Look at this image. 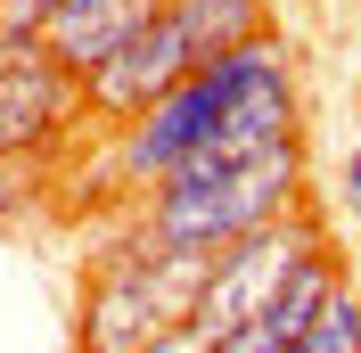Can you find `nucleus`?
<instances>
[{"label":"nucleus","instance_id":"3","mask_svg":"<svg viewBox=\"0 0 361 353\" xmlns=\"http://www.w3.org/2000/svg\"><path fill=\"white\" fill-rule=\"evenodd\" d=\"M82 124V74L58 66L42 42L0 49V156H49Z\"/></svg>","mask_w":361,"mask_h":353},{"label":"nucleus","instance_id":"7","mask_svg":"<svg viewBox=\"0 0 361 353\" xmlns=\"http://www.w3.org/2000/svg\"><path fill=\"white\" fill-rule=\"evenodd\" d=\"M288 353H361V287L345 280L337 296H329V304H320V321L304 337H295Z\"/></svg>","mask_w":361,"mask_h":353},{"label":"nucleus","instance_id":"2","mask_svg":"<svg viewBox=\"0 0 361 353\" xmlns=\"http://www.w3.org/2000/svg\"><path fill=\"white\" fill-rule=\"evenodd\" d=\"M312 246H329V239H320V222H312V205H295V214L247 230L238 246H222V255H214V280H205V296H197V312H189V329H205L214 345H222L230 329H255V321L279 304L288 271L304 263Z\"/></svg>","mask_w":361,"mask_h":353},{"label":"nucleus","instance_id":"1","mask_svg":"<svg viewBox=\"0 0 361 353\" xmlns=\"http://www.w3.org/2000/svg\"><path fill=\"white\" fill-rule=\"evenodd\" d=\"M304 205V140H288V148L255 156V164H180L173 181H157L148 198H140L132 230L157 246H197V255H222V246H238L247 230H263V222L295 214Z\"/></svg>","mask_w":361,"mask_h":353},{"label":"nucleus","instance_id":"5","mask_svg":"<svg viewBox=\"0 0 361 353\" xmlns=\"http://www.w3.org/2000/svg\"><path fill=\"white\" fill-rule=\"evenodd\" d=\"M157 8H164V0H58V17H49L42 49L58 58V66L90 74V66H107V58L132 42V33L157 17Z\"/></svg>","mask_w":361,"mask_h":353},{"label":"nucleus","instance_id":"4","mask_svg":"<svg viewBox=\"0 0 361 353\" xmlns=\"http://www.w3.org/2000/svg\"><path fill=\"white\" fill-rule=\"evenodd\" d=\"M164 329H180V321L157 304L148 271H140L123 246L99 255V263H90L82 304H74V337H82V353H148Z\"/></svg>","mask_w":361,"mask_h":353},{"label":"nucleus","instance_id":"6","mask_svg":"<svg viewBox=\"0 0 361 353\" xmlns=\"http://www.w3.org/2000/svg\"><path fill=\"white\" fill-rule=\"evenodd\" d=\"M164 17L197 49V66H214V58H230V49L271 33V0H164Z\"/></svg>","mask_w":361,"mask_h":353},{"label":"nucleus","instance_id":"11","mask_svg":"<svg viewBox=\"0 0 361 353\" xmlns=\"http://www.w3.org/2000/svg\"><path fill=\"white\" fill-rule=\"evenodd\" d=\"M345 214H353V230H361V148L345 156Z\"/></svg>","mask_w":361,"mask_h":353},{"label":"nucleus","instance_id":"10","mask_svg":"<svg viewBox=\"0 0 361 353\" xmlns=\"http://www.w3.org/2000/svg\"><path fill=\"white\" fill-rule=\"evenodd\" d=\"M148 353H214V337H205V329H164Z\"/></svg>","mask_w":361,"mask_h":353},{"label":"nucleus","instance_id":"9","mask_svg":"<svg viewBox=\"0 0 361 353\" xmlns=\"http://www.w3.org/2000/svg\"><path fill=\"white\" fill-rule=\"evenodd\" d=\"M42 189V156H0V214H25Z\"/></svg>","mask_w":361,"mask_h":353},{"label":"nucleus","instance_id":"8","mask_svg":"<svg viewBox=\"0 0 361 353\" xmlns=\"http://www.w3.org/2000/svg\"><path fill=\"white\" fill-rule=\"evenodd\" d=\"M49 17H58V0H0V33H8V49H33L49 33Z\"/></svg>","mask_w":361,"mask_h":353}]
</instances>
